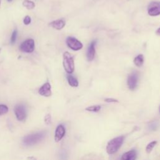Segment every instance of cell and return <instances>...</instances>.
I'll return each instance as SVG.
<instances>
[{"instance_id":"6da1fadb","label":"cell","mask_w":160,"mask_h":160,"mask_svg":"<svg viewBox=\"0 0 160 160\" xmlns=\"http://www.w3.org/2000/svg\"><path fill=\"white\" fill-rule=\"evenodd\" d=\"M46 134L44 131H40L27 135L24 138L22 142L26 146L34 145L42 141L46 136Z\"/></svg>"},{"instance_id":"7a4b0ae2","label":"cell","mask_w":160,"mask_h":160,"mask_svg":"<svg viewBox=\"0 0 160 160\" xmlns=\"http://www.w3.org/2000/svg\"><path fill=\"white\" fill-rule=\"evenodd\" d=\"M124 139V137L121 136L110 140L106 146V152L108 154H112L117 152L123 143Z\"/></svg>"},{"instance_id":"3957f363","label":"cell","mask_w":160,"mask_h":160,"mask_svg":"<svg viewBox=\"0 0 160 160\" xmlns=\"http://www.w3.org/2000/svg\"><path fill=\"white\" fill-rule=\"evenodd\" d=\"M63 66L66 72L71 74L74 71V62L73 57L71 54L66 51L63 54Z\"/></svg>"},{"instance_id":"277c9868","label":"cell","mask_w":160,"mask_h":160,"mask_svg":"<svg viewBox=\"0 0 160 160\" xmlns=\"http://www.w3.org/2000/svg\"><path fill=\"white\" fill-rule=\"evenodd\" d=\"M66 44L67 46L74 51H78L82 49L83 45L81 41L78 40L74 37L69 36L66 39Z\"/></svg>"},{"instance_id":"5b68a950","label":"cell","mask_w":160,"mask_h":160,"mask_svg":"<svg viewBox=\"0 0 160 160\" xmlns=\"http://www.w3.org/2000/svg\"><path fill=\"white\" fill-rule=\"evenodd\" d=\"M34 41L32 39H28L23 41L20 46L19 49L24 52H32L34 50Z\"/></svg>"},{"instance_id":"8992f818","label":"cell","mask_w":160,"mask_h":160,"mask_svg":"<svg viewBox=\"0 0 160 160\" xmlns=\"http://www.w3.org/2000/svg\"><path fill=\"white\" fill-rule=\"evenodd\" d=\"M148 12L151 16H156L160 14V2H151L148 7Z\"/></svg>"},{"instance_id":"52a82bcc","label":"cell","mask_w":160,"mask_h":160,"mask_svg":"<svg viewBox=\"0 0 160 160\" xmlns=\"http://www.w3.org/2000/svg\"><path fill=\"white\" fill-rule=\"evenodd\" d=\"M14 112L16 118L19 121H22L26 118V112L24 106L22 104H18L14 108Z\"/></svg>"},{"instance_id":"ba28073f","label":"cell","mask_w":160,"mask_h":160,"mask_svg":"<svg viewBox=\"0 0 160 160\" xmlns=\"http://www.w3.org/2000/svg\"><path fill=\"white\" fill-rule=\"evenodd\" d=\"M138 75L136 72L131 73L128 78V86L131 90H134L138 85Z\"/></svg>"},{"instance_id":"9c48e42d","label":"cell","mask_w":160,"mask_h":160,"mask_svg":"<svg viewBox=\"0 0 160 160\" xmlns=\"http://www.w3.org/2000/svg\"><path fill=\"white\" fill-rule=\"evenodd\" d=\"M38 92L41 96H45V97L50 96L51 95V84L48 82L44 83L39 89Z\"/></svg>"},{"instance_id":"30bf717a","label":"cell","mask_w":160,"mask_h":160,"mask_svg":"<svg viewBox=\"0 0 160 160\" xmlns=\"http://www.w3.org/2000/svg\"><path fill=\"white\" fill-rule=\"evenodd\" d=\"M96 44V41H92L87 51V54H86V57H87V59L89 61H91L94 59V56H95V53H96V49H95V46Z\"/></svg>"},{"instance_id":"8fae6325","label":"cell","mask_w":160,"mask_h":160,"mask_svg":"<svg viewBox=\"0 0 160 160\" xmlns=\"http://www.w3.org/2000/svg\"><path fill=\"white\" fill-rule=\"evenodd\" d=\"M66 129L63 125L59 124L57 126L56 131H55V136H54V139L56 142H58L62 139V138L65 135Z\"/></svg>"},{"instance_id":"7c38bea8","label":"cell","mask_w":160,"mask_h":160,"mask_svg":"<svg viewBox=\"0 0 160 160\" xmlns=\"http://www.w3.org/2000/svg\"><path fill=\"white\" fill-rule=\"evenodd\" d=\"M137 158V152L134 149L130 150L124 153L121 158V160H136Z\"/></svg>"},{"instance_id":"4fadbf2b","label":"cell","mask_w":160,"mask_h":160,"mask_svg":"<svg viewBox=\"0 0 160 160\" xmlns=\"http://www.w3.org/2000/svg\"><path fill=\"white\" fill-rule=\"evenodd\" d=\"M65 24H66V22L63 19H57L51 22L49 24L50 26L58 30H60L62 29L64 27Z\"/></svg>"},{"instance_id":"5bb4252c","label":"cell","mask_w":160,"mask_h":160,"mask_svg":"<svg viewBox=\"0 0 160 160\" xmlns=\"http://www.w3.org/2000/svg\"><path fill=\"white\" fill-rule=\"evenodd\" d=\"M144 62V56L142 54L136 56L134 59V63L137 67H141Z\"/></svg>"},{"instance_id":"9a60e30c","label":"cell","mask_w":160,"mask_h":160,"mask_svg":"<svg viewBox=\"0 0 160 160\" xmlns=\"http://www.w3.org/2000/svg\"><path fill=\"white\" fill-rule=\"evenodd\" d=\"M67 79L68 81L69 84L72 87H78V81L76 78H74L73 76L68 75L67 76Z\"/></svg>"},{"instance_id":"2e32d148","label":"cell","mask_w":160,"mask_h":160,"mask_svg":"<svg viewBox=\"0 0 160 160\" xmlns=\"http://www.w3.org/2000/svg\"><path fill=\"white\" fill-rule=\"evenodd\" d=\"M22 5L28 9H32L35 7V4L33 1L30 0H24Z\"/></svg>"},{"instance_id":"e0dca14e","label":"cell","mask_w":160,"mask_h":160,"mask_svg":"<svg viewBox=\"0 0 160 160\" xmlns=\"http://www.w3.org/2000/svg\"><path fill=\"white\" fill-rule=\"evenodd\" d=\"M101 109V106L100 105H94L91 106L86 108V111H90V112H98Z\"/></svg>"},{"instance_id":"ac0fdd59","label":"cell","mask_w":160,"mask_h":160,"mask_svg":"<svg viewBox=\"0 0 160 160\" xmlns=\"http://www.w3.org/2000/svg\"><path fill=\"white\" fill-rule=\"evenodd\" d=\"M157 144V141H152L151 142H149L147 146H146V152L148 153H149L151 152V151L152 150V149L154 148V146L156 145Z\"/></svg>"},{"instance_id":"d6986e66","label":"cell","mask_w":160,"mask_h":160,"mask_svg":"<svg viewBox=\"0 0 160 160\" xmlns=\"http://www.w3.org/2000/svg\"><path fill=\"white\" fill-rule=\"evenodd\" d=\"M159 126V122L156 121H153L149 125V129L151 131H156Z\"/></svg>"},{"instance_id":"ffe728a7","label":"cell","mask_w":160,"mask_h":160,"mask_svg":"<svg viewBox=\"0 0 160 160\" xmlns=\"http://www.w3.org/2000/svg\"><path fill=\"white\" fill-rule=\"evenodd\" d=\"M8 111V108L4 104H0V116L7 113Z\"/></svg>"},{"instance_id":"44dd1931","label":"cell","mask_w":160,"mask_h":160,"mask_svg":"<svg viewBox=\"0 0 160 160\" xmlns=\"http://www.w3.org/2000/svg\"><path fill=\"white\" fill-rule=\"evenodd\" d=\"M17 34H18V32H17V31H16V30H14V31L12 32V35H11V39H10L11 44H14V43L16 42V38H17Z\"/></svg>"},{"instance_id":"7402d4cb","label":"cell","mask_w":160,"mask_h":160,"mask_svg":"<svg viewBox=\"0 0 160 160\" xmlns=\"http://www.w3.org/2000/svg\"><path fill=\"white\" fill-rule=\"evenodd\" d=\"M31 21V19L30 16H25V17H24V20H23V22H24V24L28 25V24H30Z\"/></svg>"},{"instance_id":"603a6c76","label":"cell","mask_w":160,"mask_h":160,"mask_svg":"<svg viewBox=\"0 0 160 160\" xmlns=\"http://www.w3.org/2000/svg\"><path fill=\"white\" fill-rule=\"evenodd\" d=\"M104 101L105 102H118V101L116 99H114V98H106L104 99Z\"/></svg>"},{"instance_id":"cb8c5ba5","label":"cell","mask_w":160,"mask_h":160,"mask_svg":"<svg viewBox=\"0 0 160 160\" xmlns=\"http://www.w3.org/2000/svg\"><path fill=\"white\" fill-rule=\"evenodd\" d=\"M45 122L46 124H49L51 122V115L49 114H47L45 117Z\"/></svg>"},{"instance_id":"d4e9b609","label":"cell","mask_w":160,"mask_h":160,"mask_svg":"<svg viewBox=\"0 0 160 160\" xmlns=\"http://www.w3.org/2000/svg\"><path fill=\"white\" fill-rule=\"evenodd\" d=\"M156 34L160 35V28H159L157 29V31H156Z\"/></svg>"},{"instance_id":"484cf974","label":"cell","mask_w":160,"mask_h":160,"mask_svg":"<svg viewBox=\"0 0 160 160\" xmlns=\"http://www.w3.org/2000/svg\"><path fill=\"white\" fill-rule=\"evenodd\" d=\"M8 1H9V2H11V1H12V0H8Z\"/></svg>"},{"instance_id":"4316f807","label":"cell","mask_w":160,"mask_h":160,"mask_svg":"<svg viewBox=\"0 0 160 160\" xmlns=\"http://www.w3.org/2000/svg\"><path fill=\"white\" fill-rule=\"evenodd\" d=\"M0 4H1V1H0Z\"/></svg>"}]
</instances>
